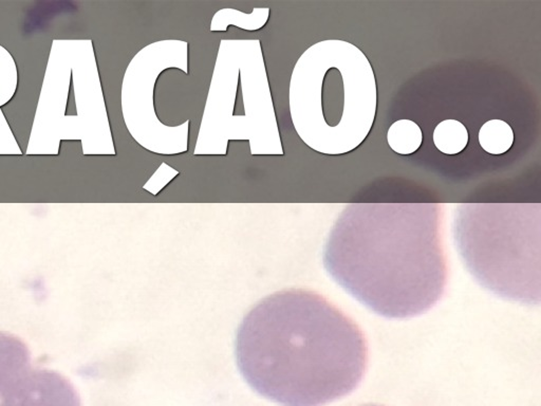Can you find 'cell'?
I'll return each mask as SVG.
<instances>
[{"label":"cell","instance_id":"cell-1","mask_svg":"<svg viewBox=\"0 0 541 406\" xmlns=\"http://www.w3.org/2000/svg\"><path fill=\"white\" fill-rule=\"evenodd\" d=\"M238 368L253 390L281 406H324L353 392L367 345L359 328L329 300L292 289L263 298L236 336Z\"/></svg>","mask_w":541,"mask_h":406},{"label":"cell","instance_id":"cell-2","mask_svg":"<svg viewBox=\"0 0 541 406\" xmlns=\"http://www.w3.org/2000/svg\"><path fill=\"white\" fill-rule=\"evenodd\" d=\"M325 267L359 303L390 318L426 312L447 281V266L431 227L412 219H351L332 237Z\"/></svg>","mask_w":541,"mask_h":406},{"label":"cell","instance_id":"cell-3","mask_svg":"<svg viewBox=\"0 0 541 406\" xmlns=\"http://www.w3.org/2000/svg\"><path fill=\"white\" fill-rule=\"evenodd\" d=\"M376 105L372 66L351 42H316L297 60L290 112L296 133L313 150L336 155L357 148L371 131Z\"/></svg>","mask_w":541,"mask_h":406},{"label":"cell","instance_id":"cell-4","mask_svg":"<svg viewBox=\"0 0 541 406\" xmlns=\"http://www.w3.org/2000/svg\"><path fill=\"white\" fill-rule=\"evenodd\" d=\"M63 140H80L84 154L115 153L90 39L53 41L27 154H57Z\"/></svg>","mask_w":541,"mask_h":406},{"label":"cell","instance_id":"cell-5","mask_svg":"<svg viewBox=\"0 0 541 406\" xmlns=\"http://www.w3.org/2000/svg\"><path fill=\"white\" fill-rule=\"evenodd\" d=\"M169 40H161L137 52L127 67L122 84V112L128 132L145 149L161 154H178L187 150L190 120L178 126H167L154 109V87L159 75L171 67L188 73L187 42L166 59H162Z\"/></svg>","mask_w":541,"mask_h":406},{"label":"cell","instance_id":"cell-6","mask_svg":"<svg viewBox=\"0 0 541 406\" xmlns=\"http://www.w3.org/2000/svg\"><path fill=\"white\" fill-rule=\"evenodd\" d=\"M0 406H82L63 375L35 365L24 342L0 331Z\"/></svg>","mask_w":541,"mask_h":406},{"label":"cell","instance_id":"cell-7","mask_svg":"<svg viewBox=\"0 0 541 406\" xmlns=\"http://www.w3.org/2000/svg\"><path fill=\"white\" fill-rule=\"evenodd\" d=\"M18 74L10 52L0 46V154H21L10 125L1 111V107L14 97Z\"/></svg>","mask_w":541,"mask_h":406},{"label":"cell","instance_id":"cell-8","mask_svg":"<svg viewBox=\"0 0 541 406\" xmlns=\"http://www.w3.org/2000/svg\"><path fill=\"white\" fill-rule=\"evenodd\" d=\"M270 17L269 7H255L252 14H245L235 8H222L214 15L211 31H226L229 25L241 28L246 31H257L262 29Z\"/></svg>","mask_w":541,"mask_h":406},{"label":"cell","instance_id":"cell-9","mask_svg":"<svg viewBox=\"0 0 541 406\" xmlns=\"http://www.w3.org/2000/svg\"><path fill=\"white\" fill-rule=\"evenodd\" d=\"M387 141L389 147L399 154L416 152L423 142V134L420 126L411 120H399L388 129Z\"/></svg>","mask_w":541,"mask_h":406},{"label":"cell","instance_id":"cell-10","mask_svg":"<svg viewBox=\"0 0 541 406\" xmlns=\"http://www.w3.org/2000/svg\"><path fill=\"white\" fill-rule=\"evenodd\" d=\"M479 143L489 154H502L511 149L514 143L512 127L499 119L487 121L479 131Z\"/></svg>","mask_w":541,"mask_h":406},{"label":"cell","instance_id":"cell-11","mask_svg":"<svg viewBox=\"0 0 541 406\" xmlns=\"http://www.w3.org/2000/svg\"><path fill=\"white\" fill-rule=\"evenodd\" d=\"M433 143L445 154H457L467 146L468 132L459 121L445 120L434 128Z\"/></svg>","mask_w":541,"mask_h":406},{"label":"cell","instance_id":"cell-12","mask_svg":"<svg viewBox=\"0 0 541 406\" xmlns=\"http://www.w3.org/2000/svg\"><path fill=\"white\" fill-rule=\"evenodd\" d=\"M179 175V171L177 169H175L174 167L169 166L167 163L163 162L161 164V166L156 170V172L151 176L150 180L148 181L147 183L145 184L144 187L146 186H149V185H157L158 183L162 182V186H164L165 184H167L166 181H164V178L165 179H174L176 176Z\"/></svg>","mask_w":541,"mask_h":406},{"label":"cell","instance_id":"cell-13","mask_svg":"<svg viewBox=\"0 0 541 406\" xmlns=\"http://www.w3.org/2000/svg\"><path fill=\"white\" fill-rule=\"evenodd\" d=\"M366 406H379V405H366Z\"/></svg>","mask_w":541,"mask_h":406}]
</instances>
